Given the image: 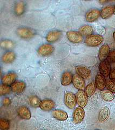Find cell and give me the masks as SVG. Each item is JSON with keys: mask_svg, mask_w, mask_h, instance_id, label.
I'll return each mask as SVG.
<instances>
[{"mask_svg": "<svg viewBox=\"0 0 115 130\" xmlns=\"http://www.w3.org/2000/svg\"><path fill=\"white\" fill-rule=\"evenodd\" d=\"M104 38L100 34H92L85 39V43L89 47H97L103 42Z\"/></svg>", "mask_w": 115, "mask_h": 130, "instance_id": "6da1fadb", "label": "cell"}, {"mask_svg": "<svg viewBox=\"0 0 115 130\" xmlns=\"http://www.w3.org/2000/svg\"><path fill=\"white\" fill-rule=\"evenodd\" d=\"M16 32L21 38L24 40L31 39L36 35V32L34 29L26 27H19L16 30Z\"/></svg>", "mask_w": 115, "mask_h": 130, "instance_id": "7a4b0ae2", "label": "cell"}, {"mask_svg": "<svg viewBox=\"0 0 115 130\" xmlns=\"http://www.w3.org/2000/svg\"><path fill=\"white\" fill-rule=\"evenodd\" d=\"M64 103L70 109H73L76 105V96L73 93L66 92L64 95Z\"/></svg>", "mask_w": 115, "mask_h": 130, "instance_id": "3957f363", "label": "cell"}, {"mask_svg": "<svg viewBox=\"0 0 115 130\" xmlns=\"http://www.w3.org/2000/svg\"><path fill=\"white\" fill-rule=\"evenodd\" d=\"M55 48L54 46L50 44H43L38 49V54L42 57H46L50 55L54 52Z\"/></svg>", "mask_w": 115, "mask_h": 130, "instance_id": "277c9868", "label": "cell"}, {"mask_svg": "<svg viewBox=\"0 0 115 130\" xmlns=\"http://www.w3.org/2000/svg\"><path fill=\"white\" fill-rule=\"evenodd\" d=\"M67 38L69 41L73 43H80L82 42L83 38L79 31H69L67 33Z\"/></svg>", "mask_w": 115, "mask_h": 130, "instance_id": "5b68a950", "label": "cell"}, {"mask_svg": "<svg viewBox=\"0 0 115 130\" xmlns=\"http://www.w3.org/2000/svg\"><path fill=\"white\" fill-rule=\"evenodd\" d=\"M101 16V11L97 9H91L89 10L85 14V20L88 22H93L100 18Z\"/></svg>", "mask_w": 115, "mask_h": 130, "instance_id": "8992f818", "label": "cell"}, {"mask_svg": "<svg viewBox=\"0 0 115 130\" xmlns=\"http://www.w3.org/2000/svg\"><path fill=\"white\" fill-rule=\"evenodd\" d=\"M77 104L79 107L84 108L88 103V96L86 94L85 91L83 90H79L76 93Z\"/></svg>", "mask_w": 115, "mask_h": 130, "instance_id": "52a82bcc", "label": "cell"}, {"mask_svg": "<svg viewBox=\"0 0 115 130\" xmlns=\"http://www.w3.org/2000/svg\"><path fill=\"white\" fill-rule=\"evenodd\" d=\"M85 116V112L84 109L78 107L73 111V120L75 124H80L83 121Z\"/></svg>", "mask_w": 115, "mask_h": 130, "instance_id": "ba28073f", "label": "cell"}, {"mask_svg": "<svg viewBox=\"0 0 115 130\" xmlns=\"http://www.w3.org/2000/svg\"><path fill=\"white\" fill-rule=\"evenodd\" d=\"M17 78V75L14 72H9L5 74L2 78V83L7 85H13Z\"/></svg>", "mask_w": 115, "mask_h": 130, "instance_id": "9c48e42d", "label": "cell"}, {"mask_svg": "<svg viewBox=\"0 0 115 130\" xmlns=\"http://www.w3.org/2000/svg\"><path fill=\"white\" fill-rule=\"evenodd\" d=\"M77 74L84 79H88L91 75V71L89 69L84 66H78L76 67Z\"/></svg>", "mask_w": 115, "mask_h": 130, "instance_id": "30bf717a", "label": "cell"}, {"mask_svg": "<svg viewBox=\"0 0 115 130\" xmlns=\"http://www.w3.org/2000/svg\"><path fill=\"white\" fill-rule=\"evenodd\" d=\"M55 103L51 99H46L41 101L40 108L44 111H50L54 108Z\"/></svg>", "mask_w": 115, "mask_h": 130, "instance_id": "8fae6325", "label": "cell"}, {"mask_svg": "<svg viewBox=\"0 0 115 130\" xmlns=\"http://www.w3.org/2000/svg\"><path fill=\"white\" fill-rule=\"evenodd\" d=\"M99 71L102 75L105 76L109 75L110 72V64L108 60L101 61L99 64Z\"/></svg>", "mask_w": 115, "mask_h": 130, "instance_id": "7c38bea8", "label": "cell"}, {"mask_svg": "<svg viewBox=\"0 0 115 130\" xmlns=\"http://www.w3.org/2000/svg\"><path fill=\"white\" fill-rule=\"evenodd\" d=\"M11 90L16 94L22 93L26 88V83L22 81H17L11 85Z\"/></svg>", "mask_w": 115, "mask_h": 130, "instance_id": "4fadbf2b", "label": "cell"}, {"mask_svg": "<svg viewBox=\"0 0 115 130\" xmlns=\"http://www.w3.org/2000/svg\"><path fill=\"white\" fill-rule=\"evenodd\" d=\"M72 84L75 87L79 90L84 91V89L85 88V83L84 79L77 74L73 76Z\"/></svg>", "mask_w": 115, "mask_h": 130, "instance_id": "5bb4252c", "label": "cell"}, {"mask_svg": "<svg viewBox=\"0 0 115 130\" xmlns=\"http://www.w3.org/2000/svg\"><path fill=\"white\" fill-rule=\"evenodd\" d=\"M62 36V32L59 30L49 31L46 36V40L49 43H54L58 41Z\"/></svg>", "mask_w": 115, "mask_h": 130, "instance_id": "9a60e30c", "label": "cell"}, {"mask_svg": "<svg viewBox=\"0 0 115 130\" xmlns=\"http://www.w3.org/2000/svg\"><path fill=\"white\" fill-rule=\"evenodd\" d=\"M114 12V6L109 5L104 7L101 11V16L102 19H106L111 17Z\"/></svg>", "mask_w": 115, "mask_h": 130, "instance_id": "2e32d148", "label": "cell"}, {"mask_svg": "<svg viewBox=\"0 0 115 130\" xmlns=\"http://www.w3.org/2000/svg\"><path fill=\"white\" fill-rule=\"evenodd\" d=\"M110 52V47L108 44H104L101 47L98 52V58L101 61L106 60Z\"/></svg>", "mask_w": 115, "mask_h": 130, "instance_id": "e0dca14e", "label": "cell"}, {"mask_svg": "<svg viewBox=\"0 0 115 130\" xmlns=\"http://www.w3.org/2000/svg\"><path fill=\"white\" fill-rule=\"evenodd\" d=\"M95 84L96 87L101 91L104 90L106 86V82L105 77L101 74H97L95 78Z\"/></svg>", "mask_w": 115, "mask_h": 130, "instance_id": "ac0fdd59", "label": "cell"}, {"mask_svg": "<svg viewBox=\"0 0 115 130\" xmlns=\"http://www.w3.org/2000/svg\"><path fill=\"white\" fill-rule=\"evenodd\" d=\"M16 58V54L13 51H8L4 53L2 56V61L6 64L13 63Z\"/></svg>", "mask_w": 115, "mask_h": 130, "instance_id": "d6986e66", "label": "cell"}, {"mask_svg": "<svg viewBox=\"0 0 115 130\" xmlns=\"http://www.w3.org/2000/svg\"><path fill=\"white\" fill-rule=\"evenodd\" d=\"M14 13L17 16H21L26 11V4L23 1H18L14 8Z\"/></svg>", "mask_w": 115, "mask_h": 130, "instance_id": "ffe728a7", "label": "cell"}, {"mask_svg": "<svg viewBox=\"0 0 115 130\" xmlns=\"http://www.w3.org/2000/svg\"><path fill=\"white\" fill-rule=\"evenodd\" d=\"M73 77L72 73L70 72H64L61 76V84L63 86H68L72 83Z\"/></svg>", "mask_w": 115, "mask_h": 130, "instance_id": "44dd1931", "label": "cell"}, {"mask_svg": "<svg viewBox=\"0 0 115 130\" xmlns=\"http://www.w3.org/2000/svg\"><path fill=\"white\" fill-rule=\"evenodd\" d=\"M18 115L22 119L29 120L31 118V112L27 107L21 106L18 109Z\"/></svg>", "mask_w": 115, "mask_h": 130, "instance_id": "7402d4cb", "label": "cell"}, {"mask_svg": "<svg viewBox=\"0 0 115 130\" xmlns=\"http://www.w3.org/2000/svg\"><path fill=\"white\" fill-rule=\"evenodd\" d=\"M52 116L55 119L60 120L64 121L68 118V115L65 111L61 109H55L52 112Z\"/></svg>", "mask_w": 115, "mask_h": 130, "instance_id": "603a6c76", "label": "cell"}, {"mask_svg": "<svg viewBox=\"0 0 115 130\" xmlns=\"http://www.w3.org/2000/svg\"><path fill=\"white\" fill-rule=\"evenodd\" d=\"M102 98L106 101H111L114 99L113 93L108 89L103 90L101 93Z\"/></svg>", "mask_w": 115, "mask_h": 130, "instance_id": "cb8c5ba5", "label": "cell"}, {"mask_svg": "<svg viewBox=\"0 0 115 130\" xmlns=\"http://www.w3.org/2000/svg\"><path fill=\"white\" fill-rule=\"evenodd\" d=\"M15 46V43L13 41L9 39L2 40L0 42V46L3 49L10 50L13 49Z\"/></svg>", "mask_w": 115, "mask_h": 130, "instance_id": "d4e9b609", "label": "cell"}, {"mask_svg": "<svg viewBox=\"0 0 115 130\" xmlns=\"http://www.w3.org/2000/svg\"><path fill=\"white\" fill-rule=\"evenodd\" d=\"M110 115L109 109L108 107H104L101 109L98 115V120L100 122H104L108 118Z\"/></svg>", "mask_w": 115, "mask_h": 130, "instance_id": "484cf974", "label": "cell"}, {"mask_svg": "<svg viewBox=\"0 0 115 130\" xmlns=\"http://www.w3.org/2000/svg\"><path fill=\"white\" fill-rule=\"evenodd\" d=\"M96 88L97 87L96 86L95 83L93 82L89 83L87 86L85 87V92L86 93V94L88 96V97H90L94 94Z\"/></svg>", "mask_w": 115, "mask_h": 130, "instance_id": "4316f807", "label": "cell"}, {"mask_svg": "<svg viewBox=\"0 0 115 130\" xmlns=\"http://www.w3.org/2000/svg\"><path fill=\"white\" fill-rule=\"evenodd\" d=\"M79 32L82 35L85 36H89L92 34L93 32V28L89 25H84L82 26L79 29Z\"/></svg>", "mask_w": 115, "mask_h": 130, "instance_id": "83f0119b", "label": "cell"}, {"mask_svg": "<svg viewBox=\"0 0 115 130\" xmlns=\"http://www.w3.org/2000/svg\"><path fill=\"white\" fill-rule=\"evenodd\" d=\"M11 90V87L9 85L2 84L0 86V95L1 96L8 94Z\"/></svg>", "mask_w": 115, "mask_h": 130, "instance_id": "f1b7e54d", "label": "cell"}, {"mask_svg": "<svg viewBox=\"0 0 115 130\" xmlns=\"http://www.w3.org/2000/svg\"><path fill=\"white\" fill-rule=\"evenodd\" d=\"M29 102L32 107H40L41 101L37 96H32L30 98Z\"/></svg>", "mask_w": 115, "mask_h": 130, "instance_id": "f546056e", "label": "cell"}, {"mask_svg": "<svg viewBox=\"0 0 115 130\" xmlns=\"http://www.w3.org/2000/svg\"><path fill=\"white\" fill-rule=\"evenodd\" d=\"M9 128V121L6 119L1 118L0 120V129L1 130H8Z\"/></svg>", "mask_w": 115, "mask_h": 130, "instance_id": "4dcf8cb0", "label": "cell"}, {"mask_svg": "<svg viewBox=\"0 0 115 130\" xmlns=\"http://www.w3.org/2000/svg\"><path fill=\"white\" fill-rule=\"evenodd\" d=\"M106 87L108 90L113 93H115V81L110 79L108 80L106 83Z\"/></svg>", "mask_w": 115, "mask_h": 130, "instance_id": "1f68e13d", "label": "cell"}, {"mask_svg": "<svg viewBox=\"0 0 115 130\" xmlns=\"http://www.w3.org/2000/svg\"><path fill=\"white\" fill-rule=\"evenodd\" d=\"M107 59L109 62H115V49H113V50L110 52Z\"/></svg>", "mask_w": 115, "mask_h": 130, "instance_id": "d6a6232c", "label": "cell"}, {"mask_svg": "<svg viewBox=\"0 0 115 130\" xmlns=\"http://www.w3.org/2000/svg\"><path fill=\"white\" fill-rule=\"evenodd\" d=\"M109 78L110 80L115 81V67L111 70L109 74Z\"/></svg>", "mask_w": 115, "mask_h": 130, "instance_id": "836d02e7", "label": "cell"}, {"mask_svg": "<svg viewBox=\"0 0 115 130\" xmlns=\"http://www.w3.org/2000/svg\"><path fill=\"white\" fill-rule=\"evenodd\" d=\"M10 103H11V100H10V99L9 98L6 97V98H4V99H3L2 104H3L4 105L8 106V105H10Z\"/></svg>", "mask_w": 115, "mask_h": 130, "instance_id": "e575fe53", "label": "cell"}, {"mask_svg": "<svg viewBox=\"0 0 115 130\" xmlns=\"http://www.w3.org/2000/svg\"><path fill=\"white\" fill-rule=\"evenodd\" d=\"M113 37L114 39L115 40V31H114V32H113Z\"/></svg>", "mask_w": 115, "mask_h": 130, "instance_id": "d590c367", "label": "cell"}, {"mask_svg": "<svg viewBox=\"0 0 115 130\" xmlns=\"http://www.w3.org/2000/svg\"><path fill=\"white\" fill-rule=\"evenodd\" d=\"M114 14H115V6H114Z\"/></svg>", "mask_w": 115, "mask_h": 130, "instance_id": "8d00e7d4", "label": "cell"}, {"mask_svg": "<svg viewBox=\"0 0 115 130\" xmlns=\"http://www.w3.org/2000/svg\"><path fill=\"white\" fill-rule=\"evenodd\" d=\"M96 130H100V129H96Z\"/></svg>", "mask_w": 115, "mask_h": 130, "instance_id": "74e56055", "label": "cell"}]
</instances>
